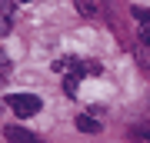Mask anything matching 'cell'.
<instances>
[{
  "label": "cell",
  "instance_id": "obj_1",
  "mask_svg": "<svg viewBox=\"0 0 150 143\" xmlns=\"http://www.w3.org/2000/svg\"><path fill=\"white\" fill-rule=\"evenodd\" d=\"M7 103H10V110H13L20 120L40 113V106H43V100H40L37 93H13V97H7Z\"/></svg>",
  "mask_w": 150,
  "mask_h": 143
},
{
  "label": "cell",
  "instance_id": "obj_2",
  "mask_svg": "<svg viewBox=\"0 0 150 143\" xmlns=\"http://www.w3.org/2000/svg\"><path fill=\"white\" fill-rule=\"evenodd\" d=\"M4 137L10 140V143H40L33 133H27L23 127H4Z\"/></svg>",
  "mask_w": 150,
  "mask_h": 143
},
{
  "label": "cell",
  "instance_id": "obj_3",
  "mask_svg": "<svg viewBox=\"0 0 150 143\" xmlns=\"http://www.w3.org/2000/svg\"><path fill=\"white\" fill-rule=\"evenodd\" d=\"M130 140L134 143H150V123H134L130 127Z\"/></svg>",
  "mask_w": 150,
  "mask_h": 143
},
{
  "label": "cell",
  "instance_id": "obj_4",
  "mask_svg": "<svg viewBox=\"0 0 150 143\" xmlns=\"http://www.w3.org/2000/svg\"><path fill=\"white\" fill-rule=\"evenodd\" d=\"M77 130H83V133H100L103 127H100V123H97L93 117H87V113H80V117H77Z\"/></svg>",
  "mask_w": 150,
  "mask_h": 143
},
{
  "label": "cell",
  "instance_id": "obj_5",
  "mask_svg": "<svg viewBox=\"0 0 150 143\" xmlns=\"http://www.w3.org/2000/svg\"><path fill=\"white\" fill-rule=\"evenodd\" d=\"M74 4H77V10H80L83 17H97V4L93 0H74Z\"/></svg>",
  "mask_w": 150,
  "mask_h": 143
},
{
  "label": "cell",
  "instance_id": "obj_6",
  "mask_svg": "<svg viewBox=\"0 0 150 143\" xmlns=\"http://www.w3.org/2000/svg\"><path fill=\"white\" fill-rule=\"evenodd\" d=\"M77 80H80V73H67V80H64V87H67V97H77Z\"/></svg>",
  "mask_w": 150,
  "mask_h": 143
},
{
  "label": "cell",
  "instance_id": "obj_7",
  "mask_svg": "<svg viewBox=\"0 0 150 143\" xmlns=\"http://www.w3.org/2000/svg\"><path fill=\"white\" fill-rule=\"evenodd\" d=\"M144 47H150V40H147V43H144Z\"/></svg>",
  "mask_w": 150,
  "mask_h": 143
},
{
  "label": "cell",
  "instance_id": "obj_8",
  "mask_svg": "<svg viewBox=\"0 0 150 143\" xmlns=\"http://www.w3.org/2000/svg\"><path fill=\"white\" fill-rule=\"evenodd\" d=\"M23 4H27V0H23Z\"/></svg>",
  "mask_w": 150,
  "mask_h": 143
}]
</instances>
